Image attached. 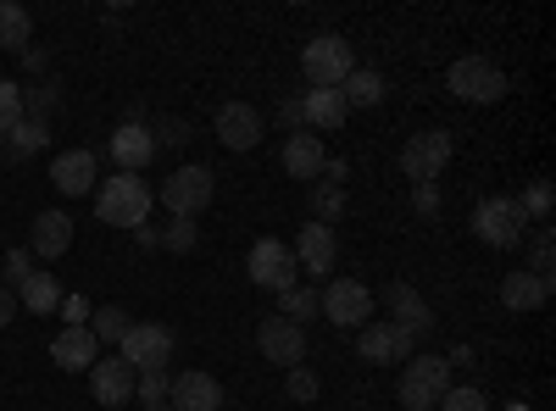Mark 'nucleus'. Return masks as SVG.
Segmentation results:
<instances>
[{"mask_svg": "<svg viewBox=\"0 0 556 411\" xmlns=\"http://www.w3.org/2000/svg\"><path fill=\"white\" fill-rule=\"evenodd\" d=\"M317 311L329 317L334 329H362V323H374V290L356 284V279H329L317 295Z\"/></svg>", "mask_w": 556, "mask_h": 411, "instance_id": "7", "label": "nucleus"}, {"mask_svg": "<svg viewBox=\"0 0 556 411\" xmlns=\"http://www.w3.org/2000/svg\"><path fill=\"white\" fill-rule=\"evenodd\" d=\"M251 284L256 290H290V284H301V267H295V251L285 245V240H256L251 245Z\"/></svg>", "mask_w": 556, "mask_h": 411, "instance_id": "10", "label": "nucleus"}, {"mask_svg": "<svg viewBox=\"0 0 556 411\" xmlns=\"http://www.w3.org/2000/svg\"><path fill=\"white\" fill-rule=\"evenodd\" d=\"M217 140L228 151H256L262 145V112L251 101H228L217 106Z\"/></svg>", "mask_w": 556, "mask_h": 411, "instance_id": "14", "label": "nucleus"}, {"mask_svg": "<svg viewBox=\"0 0 556 411\" xmlns=\"http://www.w3.org/2000/svg\"><path fill=\"white\" fill-rule=\"evenodd\" d=\"M323 162H329V151H323L317 133H301V128H295L290 140H285V172H290V178H312V184H317Z\"/></svg>", "mask_w": 556, "mask_h": 411, "instance_id": "22", "label": "nucleus"}, {"mask_svg": "<svg viewBox=\"0 0 556 411\" xmlns=\"http://www.w3.org/2000/svg\"><path fill=\"white\" fill-rule=\"evenodd\" d=\"M51 361H56L62 373H89L101 361V345H96V334H89V329H62L51 339Z\"/></svg>", "mask_w": 556, "mask_h": 411, "instance_id": "19", "label": "nucleus"}, {"mask_svg": "<svg viewBox=\"0 0 556 411\" xmlns=\"http://www.w3.org/2000/svg\"><path fill=\"white\" fill-rule=\"evenodd\" d=\"M167 406L173 411H223V384L212 373H178L167 384Z\"/></svg>", "mask_w": 556, "mask_h": 411, "instance_id": "17", "label": "nucleus"}, {"mask_svg": "<svg viewBox=\"0 0 556 411\" xmlns=\"http://www.w3.org/2000/svg\"><path fill=\"white\" fill-rule=\"evenodd\" d=\"M17 117H23V89L12 78H0V133H7Z\"/></svg>", "mask_w": 556, "mask_h": 411, "instance_id": "38", "label": "nucleus"}, {"mask_svg": "<svg viewBox=\"0 0 556 411\" xmlns=\"http://www.w3.org/2000/svg\"><path fill=\"white\" fill-rule=\"evenodd\" d=\"M301 123H312L317 133H334V128L345 123L340 89H306V95H301Z\"/></svg>", "mask_w": 556, "mask_h": 411, "instance_id": "24", "label": "nucleus"}, {"mask_svg": "<svg viewBox=\"0 0 556 411\" xmlns=\"http://www.w3.org/2000/svg\"><path fill=\"white\" fill-rule=\"evenodd\" d=\"M290 251H295V267L317 272V279H334V261H340V240H334V228L306 222V228H301V240H295Z\"/></svg>", "mask_w": 556, "mask_h": 411, "instance_id": "13", "label": "nucleus"}, {"mask_svg": "<svg viewBox=\"0 0 556 411\" xmlns=\"http://www.w3.org/2000/svg\"><path fill=\"white\" fill-rule=\"evenodd\" d=\"M545 300H551V279H534L529 267H518V272L501 279V306L506 311H540Z\"/></svg>", "mask_w": 556, "mask_h": 411, "instance_id": "21", "label": "nucleus"}, {"mask_svg": "<svg viewBox=\"0 0 556 411\" xmlns=\"http://www.w3.org/2000/svg\"><path fill=\"white\" fill-rule=\"evenodd\" d=\"M0 140H7V156H34V151L51 145V128H45L39 117H17Z\"/></svg>", "mask_w": 556, "mask_h": 411, "instance_id": "27", "label": "nucleus"}, {"mask_svg": "<svg viewBox=\"0 0 556 411\" xmlns=\"http://www.w3.org/2000/svg\"><path fill=\"white\" fill-rule=\"evenodd\" d=\"M356 356L367 368H390L401 356H417V334H406L401 323H362L356 329Z\"/></svg>", "mask_w": 556, "mask_h": 411, "instance_id": "11", "label": "nucleus"}, {"mask_svg": "<svg viewBox=\"0 0 556 411\" xmlns=\"http://www.w3.org/2000/svg\"><path fill=\"white\" fill-rule=\"evenodd\" d=\"M256 345H262V356L273 361V368H301V356H306V329L301 323H290V317H262L256 323Z\"/></svg>", "mask_w": 556, "mask_h": 411, "instance_id": "12", "label": "nucleus"}, {"mask_svg": "<svg viewBox=\"0 0 556 411\" xmlns=\"http://www.w3.org/2000/svg\"><path fill=\"white\" fill-rule=\"evenodd\" d=\"M551 267H556V240H551V222H540L534 245H529V272L534 279H551Z\"/></svg>", "mask_w": 556, "mask_h": 411, "instance_id": "33", "label": "nucleus"}, {"mask_svg": "<svg viewBox=\"0 0 556 411\" xmlns=\"http://www.w3.org/2000/svg\"><path fill=\"white\" fill-rule=\"evenodd\" d=\"M278 317H290V323H312V317H323L317 311V290H301V284H290V290H278Z\"/></svg>", "mask_w": 556, "mask_h": 411, "instance_id": "30", "label": "nucleus"}, {"mask_svg": "<svg viewBox=\"0 0 556 411\" xmlns=\"http://www.w3.org/2000/svg\"><path fill=\"white\" fill-rule=\"evenodd\" d=\"M89 389H96L101 406H123V400H134V368L123 356H101L96 368H89Z\"/></svg>", "mask_w": 556, "mask_h": 411, "instance_id": "18", "label": "nucleus"}, {"mask_svg": "<svg viewBox=\"0 0 556 411\" xmlns=\"http://www.w3.org/2000/svg\"><path fill=\"white\" fill-rule=\"evenodd\" d=\"M434 411H490V400H484V389H473V384H462V389L451 384L445 400H440Z\"/></svg>", "mask_w": 556, "mask_h": 411, "instance_id": "37", "label": "nucleus"}, {"mask_svg": "<svg viewBox=\"0 0 556 411\" xmlns=\"http://www.w3.org/2000/svg\"><path fill=\"white\" fill-rule=\"evenodd\" d=\"M285 389H290V400H301V406H312V400L323 395V384H317V373L306 368V361H301V368H290V373H285Z\"/></svg>", "mask_w": 556, "mask_h": 411, "instance_id": "36", "label": "nucleus"}, {"mask_svg": "<svg viewBox=\"0 0 556 411\" xmlns=\"http://www.w3.org/2000/svg\"><path fill=\"white\" fill-rule=\"evenodd\" d=\"M151 201L156 195H151V184L139 172H112V178L96 184V217L112 222V228H128V234L151 217Z\"/></svg>", "mask_w": 556, "mask_h": 411, "instance_id": "1", "label": "nucleus"}, {"mask_svg": "<svg viewBox=\"0 0 556 411\" xmlns=\"http://www.w3.org/2000/svg\"><path fill=\"white\" fill-rule=\"evenodd\" d=\"M162 245H167V251H178V256H190V251L201 245V228H195V217H173V222L162 228Z\"/></svg>", "mask_w": 556, "mask_h": 411, "instance_id": "34", "label": "nucleus"}, {"mask_svg": "<svg viewBox=\"0 0 556 411\" xmlns=\"http://www.w3.org/2000/svg\"><path fill=\"white\" fill-rule=\"evenodd\" d=\"M151 140H156V151H162V145H184V140H190V123H184V117H167L162 128H151Z\"/></svg>", "mask_w": 556, "mask_h": 411, "instance_id": "42", "label": "nucleus"}, {"mask_svg": "<svg viewBox=\"0 0 556 411\" xmlns=\"http://www.w3.org/2000/svg\"><path fill=\"white\" fill-rule=\"evenodd\" d=\"M334 217H345V190L329 184V178H317V184H312V222L334 228Z\"/></svg>", "mask_w": 556, "mask_h": 411, "instance_id": "29", "label": "nucleus"}, {"mask_svg": "<svg viewBox=\"0 0 556 411\" xmlns=\"http://www.w3.org/2000/svg\"><path fill=\"white\" fill-rule=\"evenodd\" d=\"M89 311H96V306H89V295H62V306H56V317H62L67 329H89Z\"/></svg>", "mask_w": 556, "mask_h": 411, "instance_id": "39", "label": "nucleus"}, {"mask_svg": "<svg viewBox=\"0 0 556 411\" xmlns=\"http://www.w3.org/2000/svg\"><path fill=\"white\" fill-rule=\"evenodd\" d=\"M473 361H479V356H473V345H456V350L445 356V368H473Z\"/></svg>", "mask_w": 556, "mask_h": 411, "instance_id": "47", "label": "nucleus"}, {"mask_svg": "<svg viewBox=\"0 0 556 411\" xmlns=\"http://www.w3.org/2000/svg\"><path fill=\"white\" fill-rule=\"evenodd\" d=\"M278 117H285V123L295 128V123H301V101H285V106H278Z\"/></svg>", "mask_w": 556, "mask_h": 411, "instance_id": "49", "label": "nucleus"}, {"mask_svg": "<svg viewBox=\"0 0 556 411\" xmlns=\"http://www.w3.org/2000/svg\"><path fill=\"white\" fill-rule=\"evenodd\" d=\"M146 411H173V406H167V400H151V406H146Z\"/></svg>", "mask_w": 556, "mask_h": 411, "instance_id": "50", "label": "nucleus"}, {"mask_svg": "<svg viewBox=\"0 0 556 411\" xmlns=\"http://www.w3.org/2000/svg\"><path fill=\"white\" fill-rule=\"evenodd\" d=\"M67 245H73V217L67 211H39L34 217V256L56 261V256H67Z\"/></svg>", "mask_w": 556, "mask_h": 411, "instance_id": "23", "label": "nucleus"}, {"mask_svg": "<svg viewBox=\"0 0 556 411\" xmlns=\"http://www.w3.org/2000/svg\"><path fill=\"white\" fill-rule=\"evenodd\" d=\"M134 240L146 245V251H156V245H162V228H151V222H139V228H134Z\"/></svg>", "mask_w": 556, "mask_h": 411, "instance_id": "46", "label": "nucleus"}, {"mask_svg": "<svg viewBox=\"0 0 556 411\" xmlns=\"http://www.w3.org/2000/svg\"><path fill=\"white\" fill-rule=\"evenodd\" d=\"M17 306L34 311V317H51L62 306V284L51 279V272H28V279L17 284Z\"/></svg>", "mask_w": 556, "mask_h": 411, "instance_id": "25", "label": "nucleus"}, {"mask_svg": "<svg viewBox=\"0 0 556 411\" xmlns=\"http://www.w3.org/2000/svg\"><path fill=\"white\" fill-rule=\"evenodd\" d=\"M0 272H7V290H12V284H23L28 272H34V256H28L23 245H12V251H7V261H0Z\"/></svg>", "mask_w": 556, "mask_h": 411, "instance_id": "41", "label": "nucleus"}, {"mask_svg": "<svg viewBox=\"0 0 556 411\" xmlns=\"http://www.w3.org/2000/svg\"><path fill=\"white\" fill-rule=\"evenodd\" d=\"M134 400H139V406L167 400V373H134Z\"/></svg>", "mask_w": 556, "mask_h": 411, "instance_id": "40", "label": "nucleus"}, {"mask_svg": "<svg viewBox=\"0 0 556 411\" xmlns=\"http://www.w3.org/2000/svg\"><path fill=\"white\" fill-rule=\"evenodd\" d=\"M451 151H456V140L445 128H424L401 145V172L412 178V184H440V172L451 167Z\"/></svg>", "mask_w": 556, "mask_h": 411, "instance_id": "5", "label": "nucleus"}, {"mask_svg": "<svg viewBox=\"0 0 556 411\" xmlns=\"http://www.w3.org/2000/svg\"><path fill=\"white\" fill-rule=\"evenodd\" d=\"M317 178H329V184H340L345 190V178H351V162L345 156H329V162H323V172Z\"/></svg>", "mask_w": 556, "mask_h": 411, "instance_id": "44", "label": "nucleus"}, {"mask_svg": "<svg viewBox=\"0 0 556 411\" xmlns=\"http://www.w3.org/2000/svg\"><path fill=\"white\" fill-rule=\"evenodd\" d=\"M390 323H401L406 334L424 339V334H434V311L412 284H390Z\"/></svg>", "mask_w": 556, "mask_h": 411, "instance_id": "20", "label": "nucleus"}, {"mask_svg": "<svg viewBox=\"0 0 556 411\" xmlns=\"http://www.w3.org/2000/svg\"><path fill=\"white\" fill-rule=\"evenodd\" d=\"M51 184L62 190V195H89L101 184V162H96V151H62L56 162H51Z\"/></svg>", "mask_w": 556, "mask_h": 411, "instance_id": "15", "label": "nucleus"}, {"mask_svg": "<svg viewBox=\"0 0 556 411\" xmlns=\"http://www.w3.org/2000/svg\"><path fill=\"white\" fill-rule=\"evenodd\" d=\"M451 389V368H445V356H412L406 361V373H401V406L406 411H434Z\"/></svg>", "mask_w": 556, "mask_h": 411, "instance_id": "4", "label": "nucleus"}, {"mask_svg": "<svg viewBox=\"0 0 556 411\" xmlns=\"http://www.w3.org/2000/svg\"><path fill=\"white\" fill-rule=\"evenodd\" d=\"M89 334H96V345H117L128 334L123 306H96V311H89Z\"/></svg>", "mask_w": 556, "mask_h": 411, "instance_id": "31", "label": "nucleus"}, {"mask_svg": "<svg viewBox=\"0 0 556 411\" xmlns=\"http://www.w3.org/2000/svg\"><path fill=\"white\" fill-rule=\"evenodd\" d=\"M445 89H451L456 101H468V106H495L513 84H506V73L490 56H462V62H451Z\"/></svg>", "mask_w": 556, "mask_h": 411, "instance_id": "3", "label": "nucleus"}, {"mask_svg": "<svg viewBox=\"0 0 556 411\" xmlns=\"http://www.w3.org/2000/svg\"><path fill=\"white\" fill-rule=\"evenodd\" d=\"M56 95H62V84H56V78H45V84L23 89V117H39V123H45V112L56 106Z\"/></svg>", "mask_w": 556, "mask_h": 411, "instance_id": "35", "label": "nucleus"}, {"mask_svg": "<svg viewBox=\"0 0 556 411\" xmlns=\"http://www.w3.org/2000/svg\"><path fill=\"white\" fill-rule=\"evenodd\" d=\"M340 101H345V112H351V106H379V101H384V78H379L374 67H356V73L340 84Z\"/></svg>", "mask_w": 556, "mask_h": 411, "instance_id": "28", "label": "nucleus"}, {"mask_svg": "<svg viewBox=\"0 0 556 411\" xmlns=\"http://www.w3.org/2000/svg\"><path fill=\"white\" fill-rule=\"evenodd\" d=\"M212 195H217V178L206 167H178V172H167V184H162V206L173 217H201L212 206Z\"/></svg>", "mask_w": 556, "mask_h": 411, "instance_id": "9", "label": "nucleus"}, {"mask_svg": "<svg viewBox=\"0 0 556 411\" xmlns=\"http://www.w3.org/2000/svg\"><path fill=\"white\" fill-rule=\"evenodd\" d=\"M17 311H23V306H17V290H7V284H0V329H7Z\"/></svg>", "mask_w": 556, "mask_h": 411, "instance_id": "45", "label": "nucleus"}, {"mask_svg": "<svg viewBox=\"0 0 556 411\" xmlns=\"http://www.w3.org/2000/svg\"><path fill=\"white\" fill-rule=\"evenodd\" d=\"M23 67L28 73H45V51H39V44H28V51H23Z\"/></svg>", "mask_w": 556, "mask_h": 411, "instance_id": "48", "label": "nucleus"}, {"mask_svg": "<svg viewBox=\"0 0 556 411\" xmlns=\"http://www.w3.org/2000/svg\"><path fill=\"white\" fill-rule=\"evenodd\" d=\"M523 228H529V217L518 211L513 195H490V201L473 206V234H479L490 251H513V245H523Z\"/></svg>", "mask_w": 556, "mask_h": 411, "instance_id": "6", "label": "nucleus"}, {"mask_svg": "<svg viewBox=\"0 0 556 411\" xmlns=\"http://www.w3.org/2000/svg\"><path fill=\"white\" fill-rule=\"evenodd\" d=\"M551 206H556V190L545 184V178H534V184L523 190V201H518V211H523L529 222H551Z\"/></svg>", "mask_w": 556, "mask_h": 411, "instance_id": "32", "label": "nucleus"}, {"mask_svg": "<svg viewBox=\"0 0 556 411\" xmlns=\"http://www.w3.org/2000/svg\"><path fill=\"white\" fill-rule=\"evenodd\" d=\"M301 73L312 89H340L351 73H356V51L345 34H317L306 51H301Z\"/></svg>", "mask_w": 556, "mask_h": 411, "instance_id": "2", "label": "nucleus"}, {"mask_svg": "<svg viewBox=\"0 0 556 411\" xmlns=\"http://www.w3.org/2000/svg\"><path fill=\"white\" fill-rule=\"evenodd\" d=\"M412 211L417 217H434L440 211V184H412Z\"/></svg>", "mask_w": 556, "mask_h": 411, "instance_id": "43", "label": "nucleus"}, {"mask_svg": "<svg viewBox=\"0 0 556 411\" xmlns=\"http://www.w3.org/2000/svg\"><path fill=\"white\" fill-rule=\"evenodd\" d=\"M34 44V17L28 7H17V0H0V51H28Z\"/></svg>", "mask_w": 556, "mask_h": 411, "instance_id": "26", "label": "nucleus"}, {"mask_svg": "<svg viewBox=\"0 0 556 411\" xmlns=\"http://www.w3.org/2000/svg\"><path fill=\"white\" fill-rule=\"evenodd\" d=\"M117 356L128 361L134 373H167L173 329H162V323H128V334L117 339Z\"/></svg>", "mask_w": 556, "mask_h": 411, "instance_id": "8", "label": "nucleus"}, {"mask_svg": "<svg viewBox=\"0 0 556 411\" xmlns=\"http://www.w3.org/2000/svg\"><path fill=\"white\" fill-rule=\"evenodd\" d=\"M106 151H112L117 172H139V167H151L156 140H151V128H146V123H117V128H112V140H106Z\"/></svg>", "mask_w": 556, "mask_h": 411, "instance_id": "16", "label": "nucleus"}]
</instances>
